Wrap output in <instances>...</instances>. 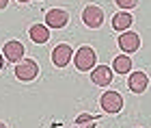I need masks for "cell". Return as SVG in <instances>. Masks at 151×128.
<instances>
[{"instance_id":"1","label":"cell","mask_w":151,"mask_h":128,"mask_svg":"<svg viewBox=\"0 0 151 128\" xmlns=\"http://www.w3.org/2000/svg\"><path fill=\"white\" fill-rule=\"evenodd\" d=\"M97 63V55H95V50L93 48H88V46H82V48L73 55V65H76V70H80V72H88V70H95V65Z\"/></svg>"},{"instance_id":"2","label":"cell","mask_w":151,"mask_h":128,"mask_svg":"<svg viewBox=\"0 0 151 128\" xmlns=\"http://www.w3.org/2000/svg\"><path fill=\"white\" fill-rule=\"evenodd\" d=\"M99 104H101V109H104V113L114 115V113H119L123 109V96L119 91H106V93H101Z\"/></svg>"},{"instance_id":"3","label":"cell","mask_w":151,"mask_h":128,"mask_svg":"<svg viewBox=\"0 0 151 128\" xmlns=\"http://www.w3.org/2000/svg\"><path fill=\"white\" fill-rule=\"evenodd\" d=\"M37 74H39V65H37V61H32V59H22L19 63H15V76H17V80L28 83V80L37 78Z\"/></svg>"},{"instance_id":"4","label":"cell","mask_w":151,"mask_h":128,"mask_svg":"<svg viewBox=\"0 0 151 128\" xmlns=\"http://www.w3.org/2000/svg\"><path fill=\"white\" fill-rule=\"evenodd\" d=\"M82 22H84L88 28H99L104 24V9L97 4H88L84 11H82Z\"/></svg>"},{"instance_id":"5","label":"cell","mask_w":151,"mask_h":128,"mask_svg":"<svg viewBox=\"0 0 151 128\" xmlns=\"http://www.w3.org/2000/svg\"><path fill=\"white\" fill-rule=\"evenodd\" d=\"M69 22V13L63 9H50L45 13V24L47 28H63Z\"/></svg>"},{"instance_id":"6","label":"cell","mask_w":151,"mask_h":128,"mask_svg":"<svg viewBox=\"0 0 151 128\" xmlns=\"http://www.w3.org/2000/svg\"><path fill=\"white\" fill-rule=\"evenodd\" d=\"M2 55L6 61H11V63H19L22 61V57H24V44L22 41H6L4 44V48H2Z\"/></svg>"},{"instance_id":"7","label":"cell","mask_w":151,"mask_h":128,"mask_svg":"<svg viewBox=\"0 0 151 128\" xmlns=\"http://www.w3.org/2000/svg\"><path fill=\"white\" fill-rule=\"evenodd\" d=\"M147 85H149V76L145 72H132L129 74V78H127V87H129V91H134V93H142L147 89Z\"/></svg>"},{"instance_id":"8","label":"cell","mask_w":151,"mask_h":128,"mask_svg":"<svg viewBox=\"0 0 151 128\" xmlns=\"http://www.w3.org/2000/svg\"><path fill=\"white\" fill-rule=\"evenodd\" d=\"M119 48L123 52H136L140 48V37L136 35V33L132 31H125V33H121V37H119Z\"/></svg>"},{"instance_id":"9","label":"cell","mask_w":151,"mask_h":128,"mask_svg":"<svg viewBox=\"0 0 151 128\" xmlns=\"http://www.w3.org/2000/svg\"><path fill=\"white\" fill-rule=\"evenodd\" d=\"M91 80H93L95 85H99V87L110 85V83H112V70H110L108 65H97V67L91 72Z\"/></svg>"},{"instance_id":"10","label":"cell","mask_w":151,"mask_h":128,"mask_svg":"<svg viewBox=\"0 0 151 128\" xmlns=\"http://www.w3.org/2000/svg\"><path fill=\"white\" fill-rule=\"evenodd\" d=\"M69 61H71V48L67 44H60L52 50V63L56 67H65Z\"/></svg>"},{"instance_id":"11","label":"cell","mask_w":151,"mask_h":128,"mask_svg":"<svg viewBox=\"0 0 151 128\" xmlns=\"http://www.w3.org/2000/svg\"><path fill=\"white\" fill-rule=\"evenodd\" d=\"M28 35H30V39L35 44H45L47 39H50V28L43 26V24H32L30 31H28Z\"/></svg>"},{"instance_id":"12","label":"cell","mask_w":151,"mask_h":128,"mask_svg":"<svg viewBox=\"0 0 151 128\" xmlns=\"http://www.w3.org/2000/svg\"><path fill=\"white\" fill-rule=\"evenodd\" d=\"M132 22H134V20H132V15H129L127 11H119V13H116V15L112 17V28H114V31L125 33L129 26H132Z\"/></svg>"},{"instance_id":"13","label":"cell","mask_w":151,"mask_h":128,"mask_svg":"<svg viewBox=\"0 0 151 128\" xmlns=\"http://www.w3.org/2000/svg\"><path fill=\"white\" fill-rule=\"evenodd\" d=\"M112 70H114L116 74H127L129 70H132V59H129L127 55H119V57H114Z\"/></svg>"},{"instance_id":"14","label":"cell","mask_w":151,"mask_h":128,"mask_svg":"<svg viewBox=\"0 0 151 128\" xmlns=\"http://www.w3.org/2000/svg\"><path fill=\"white\" fill-rule=\"evenodd\" d=\"M95 122H97V117L88 115V113H82V115L76 117V126L78 128H95Z\"/></svg>"},{"instance_id":"15","label":"cell","mask_w":151,"mask_h":128,"mask_svg":"<svg viewBox=\"0 0 151 128\" xmlns=\"http://www.w3.org/2000/svg\"><path fill=\"white\" fill-rule=\"evenodd\" d=\"M116 7H121V9H134L136 4H138V0H114Z\"/></svg>"},{"instance_id":"16","label":"cell","mask_w":151,"mask_h":128,"mask_svg":"<svg viewBox=\"0 0 151 128\" xmlns=\"http://www.w3.org/2000/svg\"><path fill=\"white\" fill-rule=\"evenodd\" d=\"M6 2H9V0H0V9H4V7H6Z\"/></svg>"},{"instance_id":"17","label":"cell","mask_w":151,"mask_h":128,"mask_svg":"<svg viewBox=\"0 0 151 128\" xmlns=\"http://www.w3.org/2000/svg\"><path fill=\"white\" fill-rule=\"evenodd\" d=\"M2 63H4V59H2V55H0V70H2Z\"/></svg>"},{"instance_id":"18","label":"cell","mask_w":151,"mask_h":128,"mask_svg":"<svg viewBox=\"0 0 151 128\" xmlns=\"http://www.w3.org/2000/svg\"><path fill=\"white\" fill-rule=\"evenodd\" d=\"M17 2H30V0H17Z\"/></svg>"},{"instance_id":"19","label":"cell","mask_w":151,"mask_h":128,"mask_svg":"<svg viewBox=\"0 0 151 128\" xmlns=\"http://www.w3.org/2000/svg\"><path fill=\"white\" fill-rule=\"evenodd\" d=\"M0 128H6V126H4V124H2V122H0Z\"/></svg>"}]
</instances>
